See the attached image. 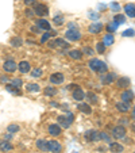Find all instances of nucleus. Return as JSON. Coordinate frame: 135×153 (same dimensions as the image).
Here are the masks:
<instances>
[{"instance_id": "2eb2a0df", "label": "nucleus", "mask_w": 135, "mask_h": 153, "mask_svg": "<svg viewBox=\"0 0 135 153\" xmlns=\"http://www.w3.org/2000/svg\"><path fill=\"white\" fill-rule=\"evenodd\" d=\"M109 150L112 153H122L124 152V146L119 142H109Z\"/></svg>"}, {"instance_id": "09e8293b", "label": "nucleus", "mask_w": 135, "mask_h": 153, "mask_svg": "<svg viewBox=\"0 0 135 153\" xmlns=\"http://www.w3.org/2000/svg\"><path fill=\"white\" fill-rule=\"evenodd\" d=\"M24 4H26V6H34L35 0H24Z\"/></svg>"}, {"instance_id": "20e7f679", "label": "nucleus", "mask_w": 135, "mask_h": 153, "mask_svg": "<svg viewBox=\"0 0 135 153\" xmlns=\"http://www.w3.org/2000/svg\"><path fill=\"white\" fill-rule=\"evenodd\" d=\"M84 137H85V140L88 142H97L100 141V138H99V133H97V130H86L85 134H84Z\"/></svg>"}, {"instance_id": "6ab92c4d", "label": "nucleus", "mask_w": 135, "mask_h": 153, "mask_svg": "<svg viewBox=\"0 0 135 153\" xmlns=\"http://www.w3.org/2000/svg\"><path fill=\"white\" fill-rule=\"evenodd\" d=\"M73 99L77 102H81L85 99V92H84L81 88H76L75 91H73Z\"/></svg>"}, {"instance_id": "cd10ccee", "label": "nucleus", "mask_w": 135, "mask_h": 153, "mask_svg": "<svg viewBox=\"0 0 135 153\" xmlns=\"http://www.w3.org/2000/svg\"><path fill=\"white\" fill-rule=\"evenodd\" d=\"M22 43H23V41H22V38H20V37H14V38H11V46L19 48V46H22Z\"/></svg>"}, {"instance_id": "a18cd8bd", "label": "nucleus", "mask_w": 135, "mask_h": 153, "mask_svg": "<svg viewBox=\"0 0 135 153\" xmlns=\"http://www.w3.org/2000/svg\"><path fill=\"white\" fill-rule=\"evenodd\" d=\"M24 14H26V16H27V18H34L35 12H34V11H32V10L27 8V10H26V12H24Z\"/></svg>"}, {"instance_id": "4be33fe9", "label": "nucleus", "mask_w": 135, "mask_h": 153, "mask_svg": "<svg viewBox=\"0 0 135 153\" xmlns=\"http://www.w3.org/2000/svg\"><path fill=\"white\" fill-rule=\"evenodd\" d=\"M114 42H115V38H114V35H112L111 33L104 35V38H103L104 46H111V45H114Z\"/></svg>"}, {"instance_id": "8fccbe9b", "label": "nucleus", "mask_w": 135, "mask_h": 153, "mask_svg": "<svg viewBox=\"0 0 135 153\" xmlns=\"http://www.w3.org/2000/svg\"><path fill=\"white\" fill-rule=\"evenodd\" d=\"M124 144H132V138H128V137H123Z\"/></svg>"}, {"instance_id": "aec40b11", "label": "nucleus", "mask_w": 135, "mask_h": 153, "mask_svg": "<svg viewBox=\"0 0 135 153\" xmlns=\"http://www.w3.org/2000/svg\"><path fill=\"white\" fill-rule=\"evenodd\" d=\"M37 148L41 150V152H49V148H47V141L46 140L39 138L37 141Z\"/></svg>"}, {"instance_id": "3c124183", "label": "nucleus", "mask_w": 135, "mask_h": 153, "mask_svg": "<svg viewBox=\"0 0 135 153\" xmlns=\"http://www.w3.org/2000/svg\"><path fill=\"white\" fill-rule=\"evenodd\" d=\"M120 123H123V125H127V123H130V121L127 118H122L120 119Z\"/></svg>"}, {"instance_id": "79ce46f5", "label": "nucleus", "mask_w": 135, "mask_h": 153, "mask_svg": "<svg viewBox=\"0 0 135 153\" xmlns=\"http://www.w3.org/2000/svg\"><path fill=\"white\" fill-rule=\"evenodd\" d=\"M50 37H52V35H50V33H45V34L42 35V38H41V42H42V43H46L47 41H49Z\"/></svg>"}, {"instance_id": "9b49d317", "label": "nucleus", "mask_w": 135, "mask_h": 153, "mask_svg": "<svg viewBox=\"0 0 135 153\" xmlns=\"http://www.w3.org/2000/svg\"><path fill=\"white\" fill-rule=\"evenodd\" d=\"M120 98H122V102L131 103L132 99H134V92H132V90H126V91H123V92H122Z\"/></svg>"}, {"instance_id": "2f4dec72", "label": "nucleus", "mask_w": 135, "mask_h": 153, "mask_svg": "<svg viewBox=\"0 0 135 153\" xmlns=\"http://www.w3.org/2000/svg\"><path fill=\"white\" fill-rule=\"evenodd\" d=\"M7 130H8V133H16V131H19L20 130V126L19 125H16V123H12V125H10L8 127H7Z\"/></svg>"}, {"instance_id": "49530a36", "label": "nucleus", "mask_w": 135, "mask_h": 153, "mask_svg": "<svg viewBox=\"0 0 135 153\" xmlns=\"http://www.w3.org/2000/svg\"><path fill=\"white\" fill-rule=\"evenodd\" d=\"M68 29L69 30H77L78 26H77V23H75V22H70V23L68 25Z\"/></svg>"}, {"instance_id": "c756f323", "label": "nucleus", "mask_w": 135, "mask_h": 153, "mask_svg": "<svg viewBox=\"0 0 135 153\" xmlns=\"http://www.w3.org/2000/svg\"><path fill=\"white\" fill-rule=\"evenodd\" d=\"M6 90L8 91V92L14 94V95H20V91H19V88H16V87L11 85V84H7V85H6Z\"/></svg>"}, {"instance_id": "5fc2aeb1", "label": "nucleus", "mask_w": 135, "mask_h": 153, "mask_svg": "<svg viewBox=\"0 0 135 153\" xmlns=\"http://www.w3.org/2000/svg\"><path fill=\"white\" fill-rule=\"evenodd\" d=\"M11 138H12V134H11V133H8V134L6 136V140H11Z\"/></svg>"}, {"instance_id": "b1692460", "label": "nucleus", "mask_w": 135, "mask_h": 153, "mask_svg": "<svg viewBox=\"0 0 135 153\" xmlns=\"http://www.w3.org/2000/svg\"><path fill=\"white\" fill-rule=\"evenodd\" d=\"M12 149V145L10 144L7 140H1L0 141V150H3V152H8V150Z\"/></svg>"}, {"instance_id": "423d86ee", "label": "nucleus", "mask_w": 135, "mask_h": 153, "mask_svg": "<svg viewBox=\"0 0 135 153\" xmlns=\"http://www.w3.org/2000/svg\"><path fill=\"white\" fill-rule=\"evenodd\" d=\"M34 12H35V15H39V16H46L49 14V8L45 4H35Z\"/></svg>"}, {"instance_id": "f704fd0d", "label": "nucleus", "mask_w": 135, "mask_h": 153, "mask_svg": "<svg viewBox=\"0 0 135 153\" xmlns=\"http://www.w3.org/2000/svg\"><path fill=\"white\" fill-rule=\"evenodd\" d=\"M11 85L16 87V88H20V87L23 85V81H22V79H12V80H11Z\"/></svg>"}, {"instance_id": "f3484780", "label": "nucleus", "mask_w": 135, "mask_h": 153, "mask_svg": "<svg viewBox=\"0 0 135 153\" xmlns=\"http://www.w3.org/2000/svg\"><path fill=\"white\" fill-rule=\"evenodd\" d=\"M37 26L39 27L41 30H45V31H50L52 30V26H50V23L47 22L46 19H39V20H37Z\"/></svg>"}, {"instance_id": "dca6fc26", "label": "nucleus", "mask_w": 135, "mask_h": 153, "mask_svg": "<svg viewBox=\"0 0 135 153\" xmlns=\"http://www.w3.org/2000/svg\"><path fill=\"white\" fill-rule=\"evenodd\" d=\"M124 11H126V15L130 16L131 19L135 18V4L134 3H128L124 6Z\"/></svg>"}, {"instance_id": "58836bf2", "label": "nucleus", "mask_w": 135, "mask_h": 153, "mask_svg": "<svg viewBox=\"0 0 135 153\" xmlns=\"http://www.w3.org/2000/svg\"><path fill=\"white\" fill-rule=\"evenodd\" d=\"M96 50H97V53L103 54V53L105 52V46H104V43L103 42H99L97 45H96Z\"/></svg>"}, {"instance_id": "6e6552de", "label": "nucleus", "mask_w": 135, "mask_h": 153, "mask_svg": "<svg viewBox=\"0 0 135 153\" xmlns=\"http://www.w3.org/2000/svg\"><path fill=\"white\" fill-rule=\"evenodd\" d=\"M116 75L115 73H103V76H100V80H101V84L103 85H108V84H111L112 81L115 80Z\"/></svg>"}, {"instance_id": "f8f14e48", "label": "nucleus", "mask_w": 135, "mask_h": 153, "mask_svg": "<svg viewBox=\"0 0 135 153\" xmlns=\"http://www.w3.org/2000/svg\"><path fill=\"white\" fill-rule=\"evenodd\" d=\"M116 84H118L119 88H128V87L131 85V80H130L128 77H126V76H122V77L118 79Z\"/></svg>"}, {"instance_id": "c9c22d12", "label": "nucleus", "mask_w": 135, "mask_h": 153, "mask_svg": "<svg viewBox=\"0 0 135 153\" xmlns=\"http://www.w3.org/2000/svg\"><path fill=\"white\" fill-rule=\"evenodd\" d=\"M109 8H111L114 12H118V11H120V4L116 3V1H112V3L109 4Z\"/></svg>"}, {"instance_id": "ddd939ff", "label": "nucleus", "mask_w": 135, "mask_h": 153, "mask_svg": "<svg viewBox=\"0 0 135 153\" xmlns=\"http://www.w3.org/2000/svg\"><path fill=\"white\" fill-rule=\"evenodd\" d=\"M62 133V127L60 125H50L49 126V134L53 137H58Z\"/></svg>"}, {"instance_id": "39448f33", "label": "nucleus", "mask_w": 135, "mask_h": 153, "mask_svg": "<svg viewBox=\"0 0 135 153\" xmlns=\"http://www.w3.org/2000/svg\"><path fill=\"white\" fill-rule=\"evenodd\" d=\"M47 148H49V152L52 153H60L62 150V145L60 144V141H55V140H49Z\"/></svg>"}, {"instance_id": "c03bdc74", "label": "nucleus", "mask_w": 135, "mask_h": 153, "mask_svg": "<svg viewBox=\"0 0 135 153\" xmlns=\"http://www.w3.org/2000/svg\"><path fill=\"white\" fill-rule=\"evenodd\" d=\"M123 37H134V29H128L123 33Z\"/></svg>"}, {"instance_id": "7ed1b4c3", "label": "nucleus", "mask_w": 135, "mask_h": 153, "mask_svg": "<svg viewBox=\"0 0 135 153\" xmlns=\"http://www.w3.org/2000/svg\"><path fill=\"white\" fill-rule=\"evenodd\" d=\"M126 133H127L126 127L122 126V125L115 126L114 129H112V137H114L115 140H122L123 137H126Z\"/></svg>"}, {"instance_id": "4c0bfd02", "label": "nucleus", "mask_w": 135, "mask_h": 153, "mask_svg": "<svg viewBox=\"0 0 135 153\" xmlns=\"http://www.w3.org/2000/svg\"><path fill=\"white\" fill-rule=\"evenodd\" d=\"M53 20H54V25H57V26H61V25L63 23V20H65V19H63L62 15H57V16H54V19H53Z\"/></svg>"}, {"instance_id": "9d476101", "label": "nucleus", "mask_w": 135, "mask_h": 153, "mask_svg": "<svg viewBox=\"0 0 135 153\" xmlns=\"http://www.w3.org/2000/svg\"><path fill=\"white\" fill-rule=\"evenodd\" d=\"M63 80H65V76L62 75V73H53L52 76H50V83L52 84H62L63 83Z\"/></svg>"}, {"instance_id": "a211bd4d", "label": "nucleus", "mask_w": 135, "mask_h": 153, "mask_svg": "<svg viewBox=\"0 0 135 153\" xmlns=\"http://www.w3.org/2000/svg\"><path fill=\"white\" fill-rule=\"evenodd\" d=\"M103 30V25L100 22H93L91 26H89V33H92V34H99V33Z\"/></svg>"}, {"instance_id": "6e6d98bb", "label": "nucleus", "mask_w": 135, "mask_h": 153, "mask_svg": "<svg viewBox=\"0 0 135 153\" xmlns=\"http://www.w3.org/2000/svg\"><path fill=\"white\" fill-rule=\"evenodd\" d=\"M50 106H52V107H58V103H54V102H52V103H50Z\"/></svg>"}, {"instance_id": "de8ad7c7", "label": "nucleus", "mask_w": 135, "mask_h": 153, "mask_svg": "<svg viewBox=\"0 0 135 153\" xmlns=\"http://www.w3.org/2000/svg\"><path fill=\"white\" fill-rule=\"evenodd\" d=\"M31 31H32V33H35V34H39V33L42 31V30H41L38 26H34V27H31Z\"/></svg>"}, {"instance_id": "e433bc0d", "label": "nucleus", "mask_w": 135, "mask_h": 153, "mask_svg": "<svg viewBox=\"0 0 135 153\" xmlns=\"http://www.w3.org/2000/svg\"><path fill=\"white\" fill-rule=\"evenodd\" d=\"M31 76H32V77H35V79L41 77V76H42V69H39V68H35V69H32L31 71Z\"/></svg>"}, {"instance_id": "bb28decb", "label": "nucleus", "mask_w": 135, "mask_h": 153, "mask_svg": "<svg viewBox=\"0 0 135 153\" xmlns=\"http://www.w3.org/2000/svg\"><path fill=\"white\" fill-rule=\"evenodd\" d=\"M54 43H55V46H61V48H65V49L69 48V43L66 42L65 39H62V38H57V39H54Z\"/></svg>"}, {"instance_id": "37998d69", "label": "nucleus", "mask_w": 135, "mask_h": 153, "mask_svg": "<svg viewBox=\"0 0 135 153\" xmlns=\"http://www.w3.org/2000/svg\"><path fill=\"white\" fill-rule=\"evenodd\" d=\"M89 18L92 20H95V22H97V19L100 18V15L97 14V12H89Z\"/></svg>"}, {"instance_id": "0eeeda50", "label": "nucleus", "mask_w": 135, "mask_h": 153, "mask_svg": "<svg viewBox=\"0 0 135 153\" xmlns=\"http://www.w3.org/2000/svg\"><path fill=\"white\" fill-rule=\"evenodd\" d=\"M65 37L69 41H73V42H75V41H78L81 38V33L78 31V30H69L68 29V31L65 33Z\"/></svg>"}, {"instance_id": "72a5a7b5", "label": "nucleus", "mask_w": 135, "mask_h": 153, "mask_svg": "<svg viewBox=\"0 0 135 153\" xmlns=\"http://www.w3.org/2000/svg\"><path fill=\"white\" fill-rule=\"evenodd\" d=\"M27 91L29 92H38V91H41V88L38 84H29L27 85Z\"/></svg>"}, {"instance_id": "393cba45", "label": "nucleus", "mask_w": 135, "mask_h": 153, "mask_svg": "<svg viewBox=\"0 0 135 153\" xmlns=\"http://www.w3.org/2000/svg\"><path fill=\"white\" fill-rule=\"evenodd\" d=\"M69 56L73 58V60H81V58H83V53H81V50H77V49L70 50Z\"/></svg>"}, {"instance_id": "5701e85b", "label": "nucleus", "mask_w": 135, "mask_h": 153, "mask_svg": "<svg viewBox=\"0 0 135 153\" xmlns=\"http://www.w3.org/2000/svg\"><path fill=\"white\" fill-rule=\"evenodd\" d=\"M77 108L81 111V113H84V114H92V108H91V106L89 104H86V103H80L77 106Z\"/></svg>"}, {"instance_id": "1a4fd4ad", "label": "nucleus", "mask_w": 135, "mask_h": 153, "mask_svg": "<svg viewBox=\"0 0 135 153\" xmlns=\"http://www.w3.org/2000/svg\"><path fill=\"white\" fill-rule=\"evenodd\" d=\"M16 68H18V64L15 62L14 60H7L6 62H4V65H3V69L6 71V72H8V73L15 72Z\"/></svg>"}, {"instance_id": "7c9ffc66", "label": "nucleus", "mask_w": 135, "mask_h": 153, "mask_svg": "<svg viewBox=\"0 0 135 153\" xmlns=\"http://www.w3.org/2000/svg\"><path fill=\"white\" fill-rule=\"evenodd\" d=\"M99 138H100V141H104V142H107V144H109V142H111V137H109L105 131L99 133Z\"/></svg>"}, {"instance_id": "412c9836", "label": "nucleus", "mask_w": 135, "mask_h": 153, "mask_svg": "<svg viewBox=\"0 0 135 153\" xmlns=\"http://www.w3.org/2000/svg\"><path fill=\"white\" fill-rule=\"evenodd\" d=\"M116 108H118V111H120V113H127V111H130V103H127V102H119L118 104H116Z\"/></svg>"}, {"instance_id": "f03ea898", "label": "nucleus", "mask_w": 135, "mask_h": 153, "mask_svg": "<svg viewBox=\"0 0 135 153\" xmlns=\"http://www.w3.org/2000/svg\"><path fill=\"white\" fill-rule=\"evenodd\" d=\"M57 121H58V125H60L61 127H65V129H68V127L72 125V122H73V114H68V117L60 115L57 118Z\"/></svg>"}, {"instance_id": "a878e982", "label": "nucleus", "mask_w": 135, "mask_h": 153, "mask_svg": "<svg viewBox=\"0 0 135 153\" xmlns=\"http://www.w3.org/2000/svg\"><path fill=\"white\" fill-rule=\"evenodd\" d=\"M114 22H115L118 26L119 25H123V23H126V16L122 15V14H116L115 18H114Z\"/></svg>"}, {"instance_id": "ea45409f", "label": "nucleus", "mask_w": 135, "mask_h": 153, "mask_svg": "<svg viewBox=\"0 0 135 153\" xmlns=\"http://www.w3.org/2000/svg\"><path fill=\"white\" fill-rule=\"evenodd\" d=\"M116 27H118V25H116L115 22H112V23H109L108 26H107V30H108V33H114L116 30Z\"/></svg>"}, {"instance_id": "864d4df0", "label": "nucleus", "mask_w": 135, "mask_h": 153, "mask_svg": "<svg viewBox=\"0 0 135 153\" xmlns=\"http://www.w3.org/2000/svg\"><path fill=\"white\" fill-rule=\"evenodd\" d=\"M49 48H55L54 41H50V42H49Z\"/></svg>"}, {"instance_id": "4468645a", "label": "nucleus", "mask_w": 135, "mask_h": 153, "mask_svg": "<svg viewBox=\"0 0 135 153\" xmlns=\"http://www.w3.org/2000/svg\"><path fill=\"white\" fill-rule=\"evenodd\" d=\"M18 69L20 73H29L31 71V65H30L29 61H22V62L18 64Z\"/></svg>"}, {"instance_id": "a19ab883", "label": "nucleus", "mask_w": 135, "mask_h": 153, "mask_svg": "<svg viewBox=\"0 0 135 153\" xmlns=\"http://www.w3.org/2000/svg\"><path fill=\"white\" fill-rule=\"evenodd\" d=\"M86 96H89V100L92 102V103H97V96H96L95 94L88 92V94H86Z\"/></svg>"}, {"instance_id": "473e14b6", "label": "nucleus", "mask_w": 135, "mask_h": 153, "mask_svg": "<svg viewBox=\"0 0 135 153\" xmlns=\"http://www.w3.org/2000/svg\"><path fill=\"white\" fill-rule=\"evenodd\" d=\"M81 53H83V54H86V56H93L95 54V50L89 46H84L83 50H81Z\"/></svg>"}, {"instance_id": "c85d7f7f", "label": "nucleus", "mask_w": 135, "mask_h": 153, "mask_svg": "<svg viewBox=\"0 0 135 153\" xmlns=\"http://www.w3.org/2000/svg\"><path fill=\"white\" fill-rule=\"evenodd\" d=\"M43 94L46 96H54L57 94V90H55L54 87H46L45 90H43Z\"/></svg>"}, {"instance_id": "603ef678", "label": "nucleus", "mask_w": 135, "mask_h": 153, "mask_svg": "<svg viewBox=\"0 0 135 153\" xmlns=\"http://www.w3.org/2000/svg\"><path fill=\"white\" fill-rule=\"evenodd\" d=\"M0 81H3V83H7V81H8V77H7V76H1V77H0Z\"/></svg>"}, {"instance_id": "f257e3e1", "label": "nucleus", "mask_w": 135, "mask_h": 153, "mask_svg": "<svg viewBox=\"0 0 135 153\" xmlns=\"http://www.w3.org/2000/svg\"><path fill=\"white\" fill-rule=\"evenodd\" d=\"M88 65H89V68H91L93 72L101 73V75H103V73H105L107 71H108V67L105 65V62L97 60V58H92V60L88 62Z\"/></svg>"}]
</instances>
